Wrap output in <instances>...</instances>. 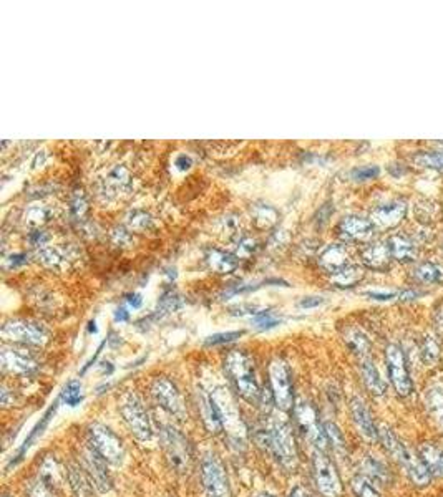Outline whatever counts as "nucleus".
Wrapping results in <instances>:
<instances>
[{
  "label": "nucleus",
  "instance_id": "f257e3e1",
  "mask_svg": "<svg viewBox=\"0 0 443 497\" xmlns=\"http://www.w3.org/2000/svg\"><path fill=\"white\" fill-rule=\"evenodd\" d=\"M378 441L382 442L383 449L405 469L413 484L423 487L430 482L432 474L422 462L420 456L413 454L388 428H381V430H378Z\"/></svg>",
  "mask_w": 443,
  "mask_h": 497
},
{
  "label": "nucleus",
  "instance_id": "f03ea898",
  "mask_svg": "<svg viewBox=\"0 0 443 497\" xmlns=\"http://www.w3.org/2000/svg\"><path fill=\"white\" fill-rule=\"evenodd\" d=\"M264 445L273 452L275 459L284 469H294L297 464V449L289 425L283 420H273L263 431Z\"/></svg>",
  "mask_w": 443,
  "mask_h": 497
},
{
  "label": "nucleus",
  "instance_id": "7ed1b4c3",
  "mask_svg": "<svg viewBox=\"0 0 443 497\" xmlns=\"http://www.w3.org/2000/svg\"><path fill=\"white\" fill-rule=\"evenodd\" d=\"M226 370L231 376V381L234 383L236 390L246 401H258L261 395L258 380H256V372L253 362L243 352H231L226 357Z\"/></svg>",
  "mask_w": 443,
  "mask_h": 497
},
{
  "label": "nucleus",
  "instance_id": "20e7f679",
  "mask_svg": "<svg viewBox=\"0 0 443 497\" xmlns=\"http://www.w3.org/2000/svg\"><path fill=\"white\" fill-rule=\"evenodd\" d=\"M120 413L123 416V421L126 423L128 430L138 441H150L153 437V425H151L150 416L143 406L140 398L135 393H128L126 396H123Z\"/></svg>",
  "mask_w": 443,
  "mask_h": 497
},
{
  "label": "nucleus",
  "instance_id": "39448f33",
  "mask_svg": "<svg viewBox=\"0 0 443 497\" xmlns=\"http://www.w3.org/2000/svg\"><path fill=\"white\" fill-rule=\"evenodd\" d=\"M88 437H90L92 449L97 452L105 462L110 464H121L123 457H125V449L115 432L110 428L100 425V423H93L88 428Z\"/></svg>",
  "mask_w": 443,
  "mask_h": 497
},
{
  "label": "nucleus",
  "instance_id": "423d86ee",
  "mask_svg": "<svg viewBox=\"0 0 443 497\" xmlns=\"http://www.w3.org/2000/svg\"><path fill=\"white\" fill-rule=\"evenodd\" d=\"M201 481L206 497H231L224 466L213 452L206 454L201 461Z\"/></svg>",
  "mask_w": 443,
  "mask_h": 497
},
{
  "label": "nucleus",
  "instance_id": "0eeeda50",
  "mask_svg": "<svg viewBox=\"0 0 443 497\" xmlns=\"http://www.w3.org/2000/svg\"><path fill=\"white\" fill-rule=\"evenodd\" d=\"M312 474L317 491L324 497H341L342 482L332 461L322 451H316L312 457Z\"/></svg>",
  "mask_w": 443,
  "mask_h": 497
},
{
  "label": "nucleus",
  "instance_id": "6e6552de",
  "mask_svg": "<svg viewBox=\"0 0 443 497\" xmlns=\"http://www.w3.org/2000/svg\"><path fill=\"white\" fill-rule=\"evenodd\" d=\"M161 441H163L165 454L171 469L178 472V474H186L190 471L191 452L185 436L180 431H176L175 428L166 426L161 432Z\"/></svg>",
  "mask_w": 443,
  "mask_h": 497
},
{
  "label": "nucleus",
  "instance_id": "1a4fd4ad",
  "mask_svg": "<svg viewBox=\"0 0 443 497\" xmlns=\"http://www.w3.org/2000/svg\"><path fill=\"white\" fill-rule=\"evenodd\" d=\"M269 381L273 388V398L275 406L283 411H289L292 408V383H290V373L288 365L279 358L270 362L269 365Z\"/></svg>",
  "mask_w": 443,
  "mask_h": 497
},
{
  "label": "nucleus",
  "instance_id": "9d476101",
  "mask_svg": "<svg viewBox=\"0 0 443 497\" xmlns=\"http://www.w3.org/2000/svg\"><path fill=\"white\" fill-rule=\"evenodd\" d=\"M294 415L299 428H301V431L304 432V436L312 442L314 447H316L317 451L326 449L327 446L326 431H324V425L319 423L316 410H314L307 401H299L295 403Z\"/></svg>",
  "mask_w": 443,
  "mask_h": 497
},
{
  "label": "nucleus",
  "instance_id": "9b49d317",
  "mask_svg": "<svg viewBox=\"0 0 443 497\" xmlns=\"http://www.w3.org/2000/svg\"><path fill=\"white\" fill-rule=\"evenodd\" d=\"M385 360H387L388 378H390L392 386L395 388V391L400 396L410 395L413 390V383H412L410 373H408L405 355H403L400 347L388 345L385 350Z\"/></svg>",
  "mask_w": 443,
  "mask_h": 497
},
{
  "label": "nucleus",
  "instance_id": "f8f14e48",
  "mask_svg": "<svg viewBox=\"0 0 443 497\" xmlns=\"http://www.w3.org/2000/svg\"><path fill=\"white\" fill-rule=\"evenodd\" d=\"M2 337L12 342H23L31 345H43L48 340L47 330L42 325L28 320H11L2 327Z\"/></svg>",
  "mask_w": 443,
  "mask_h": 497
},
{
  "label": "nucleus",
  "instance_id": "ddd939ff",
  "mask_svg": "<svg viewBox=\"0 0 443 497\" xmlns=\"http://www.w3.org/2000/svg\"><path fill=\"white\" fill-rule=\"evenodd\" d=\"M151 395H153L155 401L163 408V410L171 416L183 418L185 415V406L181 395L173 383L166 378H158L155 380L153 386H151Z\"/></svg>",
  "mask_w": 443,
  "mask_h": 497
},
{
  "label": "nucleus",
  "instance_id": "4468645a",
  "mask_svg": "<svg viewBox=\"0 0 443 497\" xmlns=\"http://www.w3.org/2000/svg\"><path fill=\"white\" fill-rule=\"evenodd\" d=\"M0 362H2L4 370L16 373V375H31L37 370L35 358L17 347H2Z\"/></svg>",
  "mask_w": 443,
  "mask_h": 497
},
{
  "label": "nucleus",
  "instance_id": "2eb2a0df",
  "mask_svg": "<svg viewBox=\"0 0 443 497\" xmlns=\"http://www.w3.org/2000/svg\"><path fill=\"white\" fill-rule=\"evenodd\" d=\"M351 415L354 420V425L359 430V432L366 437L367 441H377L378 440V428L373 421L372 413L368 410L366 401L362 398H352L351 400Z\"/></svg>",
  "mask_w": 443,
  "mask_h": 497
},
{
  "label": "nucleus",
  "instance_id": "dca6fc26",
  "mask_svg": "<svg viewBox=\"0 0 443 497\" xmlns=\"http://www.w3.org/2000/svg\"><path fill=\"white\" fill-rule=\"evenodd\" d=\"M373 230H376V224L372 223V219L362 218V216H349L339 224V235L352 242L371 239Z\"/></svg>",
  "mask_w": 443,
  "mask_h": 497
},
{
  "label": "nucleus",
  "instance_id": "f3484780",
  "mask_svg": "<svg viewBox=\"0 0 443 497\" xmlns=\"http://www.w3.org/2000/svg\"><path fill=\"white\" fill-rule=\"evenodd\" d=\"M407 203L403 201H390V203L378 206L372 213V223L378 228H395L405 219Z\"/></svg>",
  "mask_w": 443,
  "mask_h": 497
},
{
  "label": "nucleus",
  "instance_id": "a211bd4d",
  "mask_svg": "<svg viewBox=\"0 0 443 497\" xmlns=\"http://www.w3.org/2000/svg\"><path fill=\"white\" fill-rule=\"evenodd\" d=\"M85 471L88 477H90V481L95 484V487L100 492H108L111 487V481L110 476H108V472L105 469L106 462L102 459L100 456L97 454L95 451L90 449L85 452Z\"/></svg>",
  "mask_w": 443,
  "mask_h": 497
},
{
  "label": "nucleus",
  "instance_id": "6ab92c4d",
  "mask_svg": "<svg viewBox=\"0 0 443 497\" xmlns=\"http://www.w3.org/2000/svg\"><path fill=\"white\" fill-rule=\"evenodd\" d=\"M198 398H199L198 408L201 413V420H203L206 430L209 432H219L221 428H223V421H221V413L214 396L201 390L198 391Z\"/></svg>",
  "mask_w": 443,
  "mask_h": 497
},
{
  "label": "nucleus",
  "instance_id": "aec40b11",
  "mask_svg": "<svg viewBox=\"0 0 443 497\" xmlns=\"http://www.w3.org/2000/svg\"><path fill=\"white\" fill-rule=\"evenodd\" d=\"M347 250L341 244H332L322 250L321 257H319V264L322 269H326L327 272L337 274L339 270L347 267Z\"/></svg>",
  "mask_w": 443,
  "mask_h": 497
},
{
  "label": "nucleus",
  "instance_id": "412c9836",
  "mask_svg": "<svg viewBox=\"0 0 443 497\" xmlns=\"http://www.w3.org/2000/svg\"><path fill=\"white\" fill-rule=\"evenodd\" d=\"M361 373H362V380L366 383L367 390L372 393V395L381 396L385 393L387 385L383 381V378L381 376V372L376 367L372 358H362L361 360Z\"/></svg>",
  "mask_w": 443,
  "mask_h": 497
},
{
  "label": "nucleus",
  "instance_id": "4be33fe9",
  "mask_svg": "<svg viewBox=\"0 0 443 497\" xmlns=\"http://www.w3.org/2000/svg\"><path fill=\"white\" fill-rule=\"evenodd\" d=\"M390 259H392V254L387 242L371 244L367 249H363L362 252L363 264H366L367 267L376 269V270L387 269Z\"/></svg>",
  "mask_w": 443,
  "mask_h": 497
},
{
  "label": "nucleus",
  "instance_id": "5701e85b",
  "mask_svg": "<svg viewBox=\"0 0 443 497\" xmlns=\"http://www.w3.org/2000/svg\"><path fill=\"white\" fill-rule=\"evenodd\" d=\"M388 249H390L392 259L398 262H412L417 257V247L410 238L403 234H395L387 240Z\"/></svg>",
  "mask_w": 443,
  "mask_h": 497
},
{
  "label": "nucleus",
  "instance_id": "b1692460",
  "mask_svg": "<svg viewBox=\"0 0 443 497\" xmlns=\"http://www.w3.org/2000/svg\"><path fill=\"white\" fill-rule=\"evenodd\" d=\"M206 262L211 270L218 274H231L238 267V257L221 249H209L206 252Z\"/></svg>",
  "mask_w": 443,
  "mask_h": 497
},
{
  "label": "nucleus",
  "instance_id": "393cba45",
  "mask_svg": "<svg viewBox=\"0 0 443 497\" xmlns=\"http://www.w3.org/2000/svg\"><path fill=\"white\" fill-rule=\"evenodd\" d=\"M418 456L432 476L443 477V451L433 445H422L418 447Z\"/></svg>",
  "mask_w": 443,
  "mask_h": 497
},
{
  "label": "nucleus",
  "instance_id": "a878e982",
  "mask_svg": "<svg viewBox=\"0 0 443 497\" xmlns=\"http://www.w3.org/2000/svg\"><path fill=\"white\" fill-rule=\"evenodd\" d=\"M363 476H367L368 479H372L377 486H385L387 482H390V472H388L387 466L382 461L376 459V457L368 456L363 461Z\"/></svg>",
  "mask_w": 443,
  "mask_h": 497
},
{
  "label": "nucleus",
  "instance_id": "bb28decb",
  "mask_svg": "<svg viewBox=\"0 0 443 497\" xmlns=\"http://www.w3.org/2000/svg\"><path fill=\"white\" fill-rule=\"evenodd\" d=\"M427 410L438 425L443 426V386L432 385L425 393Z\"/></svg>",
  "mask_w": 443,
  "mask_h": 497
},
{
  "label": "nucleus",
  "instance_id": "cd10ccee",
  "mask_svg": "<svg viewBox=\"0 0 443 497\" xmlns=\"http://www.w3.org/2000/svg\"><path fill=\"white\" fill-rule=\"evenodd\" d=\"M413 277L423 284H440L443 282V267L433 262H423L413 270Z\"/></svg>",
  "mask_w": 443,
  "mask_h": 497
},
{
  "label": "nucleus",
  "instance_id": "c85d7f7f",
  "mask_svg": "<svg viewBox=\"0 0 443 497\" xmlns=\"http://www.w3.org/2000/svg\"><path fill=\"white\" fill-rule=\"evenodd\" d=\"M346 343H347V347L351 348L354 353H356V355L361 357V360L362 358L368 357V352H371V343H368L367 337L363 335L361 330H356V328L349 330L347 335H346Z\"/></svg>",
  "mask_w": 443,
  "mask_h": 497
},
{
  "label": "nucleus",
  "instance_id": "c756f323",
  "mask_svg": "<svg viewBox=\"0 0 443 497\" xmlns=\"http://www.w3.org/2000/svg\"><path fill=\"white\" fill-rule=\"evenodd\" d=\"M352 492L356 497H381V491L378 486L372 479H368L367 476L359 474L351 481Z\"/></svg>",
  "mask_w": 443,
  "mask_h": 497
},
{
  "label": "nucleus",
  "instance_id": "7c9ffc66",
  "mask_svg": "<svg viewBox=\"0 0 443 497\" xmlns=\"http://www.w3.org/2000/svg\"><path fill=\"white\" fill-rule=\"evenodd\" d=\"M363 277V270L354 265H347L346 269L339 270L337 274H332V282L337 287H354L357 282H361Z\"/></svg>",
  "mask_w": 443,
  "mask_h": 497
},
{
  "label": "nucleus",
  "instance_id": "2f4dec72",
  "mask_svg": "<svg viewBox=\"0 0 443 497\" xmlns=\"http://www.w3.org/2000/svg\"><path fill=\"white\" fill-rule=\"evenodd\" d=\"M35 257L38 259V262H42L47 267H60V265L65 264V254L62 252L60 249L50 247V245H45V247L37 249Z\"/></svg>",
  "mask_w": 443,
  "mask_h": 497
},
{
  "label": "nucleus",
  "instance_id": "473e14b6",
  "mask_svg": "<svg viewBox=\"0 0 443 497\" xmlns=\"http://www.w3.org/2000/svg\"><path fill=\"white\" fill-rule=\"evenodd\" d=\"M105 184L108 186V188H111L115 191L130 189L131 179H130V174H128L126 168H123V166H115V168L110 169V173L106 174Z\"/></svg>",
  "mask_w": 443,
  "mask_h": 497
},
{
  "label": "nucleus",
  "instance_id": "72a5a7b5",
  "mask_svg": "<svg viewBox=\"0 0 443 497\" xmlns=\"http://www.w3.org/2000/svg\"><path fill=\"white\" fill-rule=\"evenodd\" d=\"M50 218H52V211L43 204L31 206V208L26 211V214H23L26 223L28 225H32V228H40V225L48 223Z\"/></svg>",
  "mask_w": 443,
  "mask_h": 497
},
{
  "label": "nucleus",
  "instance_id": "f704fd0d",
  "mask_svg": "<svg viewBox=\"0 0 443 497\" xmlns=\"http://www.w3.org/2000/svg\"><path fill=\"white\" fill-rule=\"evenodd\" d=\"M413 161H415L418 166H422V168L443 171V150L420 152V155L413 156Z\"/></svg>",
  "mask_w": 443,
  "mask_h": 497
},
{
  "label": "nucleus",
  "instance_id": "c9c22d12",
  "mask_svg": "<svg viewBox=\"0 0 443 497\" xmlns=\"http://www.w3.org/2000/svg\"><path fill=\"white\" fill-rule=\"evenodd\" d=\"M420 353H422L423 362H425L427 365H435L438 358H440V347H438V342L435 338L432 335H427L423 338Z\"/></svg>",
  "mask_w": 443,
  "mask_h": 497
},
{
  "label": "nucleus",
  "instance_id": "e433bc0d",
  "mask_svg": "<svg viewBox=\"0 0 443 497\" xmlns=\"http://www.w3.org/2000/svg\"><path fill=\"white\" fill-rule=\"evenodd\" d=\"M254 218L261 228H269V225L275 224V220H278V213L270 206L261 204L254 206Z\"/></svg>",
  "mask_w": 443,
  "mask_h": 497
},
{
  "label": "nucleus",
  "instance_id": "4c0bfd02",
  "mask_svg": "<svg viewBox=\"0 0 443 497\" xmlns=\"http://www.w3.org/2000/svg\"><path fill=\"white\" fill-rule=\"evenodd\" d=\"M324 431H326L327 442H331V445L339 451L346 449V437H344L342 431L339 430L336 423H331V421L324 423Z\"/></svg>",
  "mask_w": 443,
  "mask_h": 497
},
{
  "label": "nucleus",
  "instance_id": "58836bf2",
  "mask_svg": "<svg viewBox=\"0 0 443 497\" xmlns=\"http://www.w3.org/2000/svg\"><path fill=\"white\" fill-rule=\"evenodd\" d=\"M126 224L130 230H145L146 228H150L151 218L145 211H133L126 216Z\"/></svg>",
  "mask_w": 443,
  "mask_h": 497
},
{
  "label": "nucleus",
  "instance_id": "ea45409f",
  "mask_svg": "<svg viewBox=\"0 0 443 497\" xmlns=\"http://www.w3.org/2000/svg\"><path fill=\"white\" fill-rule=\"evenodd\" d=\"M82 385L78 381H70L63 388L62 391V401L67 403L68 406H77L82 401Z\"/></svg>",
  "mask_w": 443,
  "mask_h": 497
},
{
  "label": "nucleus",
  "instance_id": "a19ab883",
  "mask_svg": "<svg viewBox=\"0 0 443 497\" xmlns=\"http://www.w3.org/2000/svg\"><path fill=\"white\" fill-rule=\"evenodd\" d=\"M178 307H180L178 295H176L175 292H166V294H163V297L160 298L158 308H156V315L161 317V315L175 312V310Z\"/></svg>",
  "mask_w": 443,
  "mask_h": 497
},
{
  "label": "nucleus",
  "instance_id": "79ce46f5",
  "mask_svg": "<svg viewBox=\"0 0 443 497\" xmlns=\"http://www.w3.org/2000/svg\"><path fill=\"white\" fill-rule=\"evenodd\" d=\"M244 335V330H236V332H223V333H214V335L208 337L206 345L214 347V345H223V343H229L238 340L239 337Z\"/></svg>",
  "mask_w": 443,
  "mask_h": 497
},
{
  "label": "nucleus",
  "instance_id": "37998d69",
  "mask_svg": "<svg viewBox=\"0 0 443 497\" xmlns=\"http://www.w3.org/2000/svg\"><path fill=\"white\" fill-rule=\"evenodd\" d=\"M258 240L253 239V238H241L238 240V250H236V257H239V259H246V257H251L256 250H258Z\"/></svg>",
  "mask_w": 443,
  "mask_h": 497
},
{
  "label": "nucleus",
  "instance_id": "c03bdc74",
  "mask_svg": "<svg viewBox=\"0 0 443 497\" xmlns=\"http://www.w3.org/2000/svg\"><path fill=\"white\" fill-rule=\"evenodd\" d=\"M378 174H381L378 166H361V168H356L352 171V178L356 181L376 179Z\"/></svg>",
  "mask_w": 443,
  "mask_h": 497
},
{
  "label": "nucleus",
  "instance_id": "a18cd8bd",
  "mask_svg": "<svg viewBox=\"0 0 443 497\" xmlns=\"http://www.w3.org/2000/svg\"><path fill=\"white\" fill-rule=\"evenodd\" d=\"M279 322L280 320L275 318L274 315L269 313V312H258L254 315V325L261 330L275 327V325H279Z\"/></svg>",
  "mask_w": 443,
  "mask_h": 497
},
{
  "label": "nucleus",
  "instance_id": "49530a36",
  "mask_svg": "<svg viewBox=\"0 0 443 497\" xmlns=\"http://www.w3.org/2000/svg\"><path fill=\"white\" fill-rule=\"evenodd\" d=\"M363 295H367V297L373 300H382V302H385V300L397 298L400 294L393 292V290H367V292H363Z\"/></svg>",
  "mask_w": 443,
  "mask_h": 497
},
{
  "label": "nucleus",
  "instance_id": "de8ad7c7",
  "mask_svg": "<svg viewBox=\"0 0 443 497\" xmlns=\"http://www.w3.org/2000/svg\"><path fill=\"white\" fill-rule=\"evenodd\" d=\"M28 242H31L33 247H37V249L45 247L47 242H48V234L45 233V230H35V233H32L31 235H28Z\"/></svg>",
  "mask_w": 443,
  "mask_h": 497
},
{
  "label": "nucleus",
  "instance_id": "09e8293b",
  "mask_svg": "<svg viewBox=\"0 0 443 497\" xmlns=\"http://www.w3.org/2000/svg\"><path fill=\"white\" fill-rule=\"evenodd\" d=\"M70 209H72V214L77 216V218L83 216V213L87 211V201H85V198H83V194H77L75 198H73Z\"/></svg>",
  "mask_w": 443,
  "mask_h": 497
},
{
  "label": "nucleus",
  "instance_id": "8fccbe9b",
  "mask_svg": "<svg viewBox=\"0 0 443 497\" xmlns=\"http://www.w3.org/2000/svg\"><path fill=\"white\" fill-rule=\"evenodd\" d=\"M28 497H52V496L43 482H35V484H32L31 489H28Z\"/></svg>",
  "mask_w": 443,
  "mask_h": 497
},
{
  "label": "nucleus",
  "instance_id": "3c124183",
  "mask_svg": "<svg viewBox=\"0 0 443 497\" xmlns=\"http://www.w3.org/2000/svg\"><path fill=\"white\" fill-rule=\"evenodd\" d=\"M113 242L116 245H125L130 242V234H128V230L123 228L115 229V233H113Z\"/></svg>",
  "mask_w": 443,
  "mask_h": 497
},
{
  "label": "nucleus",
  "instance_id": "603ef678",
  "mask_svg": "<svg viewBox=\"0 0 443 497\" xmlns=\"http://www.w3.org/2000/svg\"><path fill=\"white\" fill-rule=\"evenodd\" d=\"M26 262H27V255H26V254H22V252L12 254L11 257L7 259V264H9V267H11V269L21 267V265H23Z\"/></svg>",
  "mask_w": 443,
  "mask_h": 497
},
{
  "label": "nucleus",
  "instance_id": "864d4df0",
  "mask_svg": "<svg viewBox=\"0 0 443 497\" xmlns=\"http://www.w3.org/2000/svg\"><path fill=\"white\" fill-rule=\"evenodd\" d=\"M322 303H324L322 297H306V298H302L301 302H299V307L314 308V307H319V305H322Z\"/></svg>",
  "mask_w": 443,
  "mask_h": 497
},
{
  "label": "nucleus",
  "instance_id": "5fc2aeb1",
  "mask_svg": "<svg viewBox=\"0 0 443 497\" xmlns=\"http://www.w3.org/2000/svg\"><path fill=\"white\" fill-rule=\"evenodd\" d=\"M125 302L130 305V307H133V308H140L141 303H143V298H141L140 294L133 292V294H126L125 295Z\"/></svg>",
  "mask_w": 443,
  "mask_h": 497
},
{
  "label": "nucleus",
  "instance_id": "6e6d98bb",
  "mask_svg": "<svg viewBox=\"0 0 443 497\" xmlns=\"http://www.w3.org/2000/svg\"><path fill=\"white\" fill-rule=\"evenodd\" d=\"M175 164H176V168H178V169L186 171V169H190V168H191V164H193V161H191V157H190V156L181 155V156L176 157Z\"/></svg>",
  "mask_w": 443,
  "mask_h": 497
},
{
  "label": "nucleus",
  "instance_id": "4d7b16f0",
  "mask_svg": "<svg viewBox=\"0 0 443 497\" xmlns=\"http://www.w3.org/2000/svg\"><path fill=\"white\" fill-rule=\"evenodd\" d=\"M128 317H130V313L126 312L125 307H120V308L115 310V320H116V322H126Z\"/></svg>",
  "mask_w": 443,
  "mask_h": 497
},
{
  "label": "nucleus",
  "instance_id": "13d9d810",
  "mask_svg": "<svg viewBox=\"0 0 443 497\" xmlns=\"http://www.w3.org/2000/svg\"><path fill=\"white\" fill-rule=\"evenodd\" d=\"M290 497H311V494L302 486H295L292 492H290Z\"/></svg>",
  "mask_w": 443,
  "mask_h": 497
},
{
  "label": "nucleus",
  "instance_id": "bf43d9fd",
  "mask_svg": "<svg viewBox=\"0 0 443 497\" xmlns=\"http://www.w3.org/2000/svg\"><path fill=\"white\" fill-rule=\"evenodd\" d=\"M418 292H415V290H405V292H402L400 295H398V298L400 300H410V298H417L418 297Z\"/></svg>",
  "mask_w": 443,
  "mask_h": 497
},
{
  "label": "nucleus",
  "instance_id": "052dcab7",
  "mask_svg": "<svg viewBox=\"0 0 443 497\" xmlns=\"http://www.w3.org/2000/svg\"><path fill=\"white\" fill-rule=\"evenodd\" d=\"M435 322H437L438 330H442V333H443V307H442V310H438V312H437Z\"/></svg>",
  "mask_w": 443,
  "mask_h": 497
},
{
  "label": "nucleus",
  "instance_id": "680f3d73",
  "mask_svg": "<svg viewBox=\"0 0 443 497\" xmlns=\"http://www.w3.org/2000/svg\"><path fill=\"white\" fill-rule=\"evenodd\" d=\"M258 497H274V496H270V494H268V492H263V494H259Z\"/></svg>",
  "mask_w": 443,
  "mask_h": 497
}]
</instances>
